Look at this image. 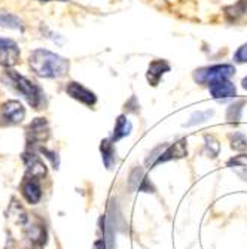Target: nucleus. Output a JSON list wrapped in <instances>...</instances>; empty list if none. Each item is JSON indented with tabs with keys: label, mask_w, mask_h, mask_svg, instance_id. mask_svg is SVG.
I'll use <instances>...</instances> for the list:
<instances>
[{
	"label": "nucleus",
	"mask_w": 247,
	"mask_h": 249,
	"mask_svg": "<svg viewBox=\"0 0 247 249\" xmlns=\"http://www.w3.org/2000/svg\"><path fill=\"white\" fill-rule=\"evenodd\" d=\"M234 61H237V63H247V43L241 45V47L235 51Z\"/></svg>",
	"instance_id": "obj_24"
},
{
	"label": "nucleus",
	"mask_w": 247,
	"mask_h": 249,
	"mask_svg": "<svg viewBox=\"0 0 247 249\" xmlns=\"http://www.w3.org/2000/svg\"><path fill=\"white\" fill-rule=\"evenodd\" d=\"M9 221L11 240H14L19 249H43L47 245V227L43 221L34 213H29L19 203L12 200L6 212Z\"/></svg>",
	"instance_id": "obj_1"
},
{
	"label": "nucleus",
	"mask_w": 247,
	"mask_h": 249,
	"mask_svg": "<svg viewBox=\"0 0 247 249\" xmlns=\"http://www.w3.org/2000/svg\"><path fill=\"white\" fill-rule=\"evenodd\" d=\"M228 167L235 172V175L247 182V152H241L240 155L232 157L231 160H228Z\"/></svg>",
	"instance_id": "obj_16"
},
{
	"label": "nucleus",
	"mask_w": 247,
	"mask_h": 249,
	"mask_svg": "<svg viewBox=\"0 0 247 249\" xmlns=\"http://www.w3.org/2000/svg\"><path fill=\"white\" fill-rule=\"evenodd\" d=\"M29 66L34 75L45 79H58L67 75L70 63L67 58L49 51L37 48L30 53Z\"/></svg>",
	"instance_id": "obj_3"
},
{
	"label": "nucleus",
	"mask_w": 247,
	"mask_h": 249,
	"mask_svg": "<svg viewBox=\"0 0 247 249\" xmlns=\"http://www.w3.org/2000/svg\"><path fill=\"white\" fill-rule=\"evenodd\" d=\"M2 82L9 87L11 89L19 96L24 97V100L36 110H40L47 106V96H45V91L42 89V87L39 84H36L34 81L19 75L16 71L14 69H5L3 75H2Z\"/></svg>",
	"instance_id": "obj_4"
},
{
	"label": "nucleus",
	"mask_w": 247,
	"mask_h": 249,
	"mask_svg": "<svg viewBox=\"0 0 247 249\" xmlns=\"http://www.w3.org/2000/svg\"><path fill=\"white\" fill-rule=\"evenodd\" d=\"M37 2H54V0H37ZM58 2H67V0H58Z\"/></svg>",
	"instance_id": "obj_27"
},
{
	"label": "nucleus",
	"mask_w": 247,
	"mask_h": 249,
	"mask_svg": "<svg viewBox=\"0 0 247 249\" xmlns=\"http://www.w3.org/2000/svg\"><path fill=\"white\" fill-rule=\"evenodd\" d=\"M230 143H231V148L234 151L247 152V138H246V134H243L240 131L231 133L230 134Z\"/></svg>",
	"instance_id": "obj_20"
},
{
	"label": "nucleus",
	"mask_w": 247,
	"mask_h": 249,
	"mask_svg": "<svg viewBox=\"0 0 247 249\" xmlns=\"http://www.w3.org/2000/svg\"><path fill=\"white\" fill-rule=\"evenodd\" d=\"M128 190L132 193H155V187L142 167H132L128 175Z\"/></svg>",
	"instance_id": "obj_11"
},
{
	"label": "nucleus",
	"mask_w": 247,
	"mask_h": 249,
	"mask_svg": "<svg viewBox=\"0 0 247 249\" xmlns=\"http://www.w3.org/2000/svg\"><path fill=\"white\" fill-rule=\"evenodd\" d=\"M244 106H246V100H238V102L230 105L228 109H227V121L231 123V124L240 123Z\"/></svg>",
	"instance_id": "obj_19"
},
{
	"label": "nucleus",
	"mask_w": 247,
	"mask_h": 249,
	"mask_svg": "<svg viewBox=\"0 0 247 249\" xmlns=\"http://www.w3.org/2000/svg\"><path fill=\"white\" fill-rule=\"evenodd\" d=\"M246 14H247V0H237L234 5H230L223 9L225 19L228 22H231V24L240 21Z\"/></svg>",
	"instance_id": "obj_15"
},
{
	"label": "nucleus",
	"mask_w": 247,
	"mask_h": 249,
	"mask_svg": "<svg viewBox=\"0 0 247 249\" xmlns=\"http://www.w3.org/2000/svg\"><path fill=\"white\" fill-rule=\"evenodd\" d=\"M204 148H206L207 157H210V158H216L220 152V143L212 134L204 136Z\"/></svg>",
	"instance_id": "obj_22"
},
{
	"label": "nucleus",
	"mask_w": 247,
	"mask_h": 249,
	"mask_svg": "<svg viewBox=\"0 0 247 249\" xmlns=\"http://www.w3.org/2000/svg\"><path fill=\"white\" fill-rule=\"evenodd\" d=\"M0 27L24 32V22H22V19L15 14L6 12V11H0Z\"/></svg>",
	"instance_id": "obj_18"
},
{
	"label": "nucleus",
	"mask_w": 247,
	"mask_h": 249,
	"mask_svg": "<svg viewBox=\"0 0 247 249\" xmlns=\"http://www.w3.org/2000/svg\"><path fill=\"white\" fill-rule=\"evenodd\" d=\"M188 155V141L185 138L179 139L173 143H161L155 146L149 155L146 157V166L153 169L155 166L171 161V160H181Z\"/></svg>",
	"instance_id": "obj_5"
},
{
	"label": "nucleus",
	"mask_w": 247,
	"mask_h": 249,
	"mask_svg": "<svg viewBox=\"0 0 247 249\" xmlns=\"http://www.w3.org/2000/svg\"><path fill=\"white\" fill-rule=\"evenodd\" d=\"M94 249H106V243L103 240H97L94 243Z\"/></svg>",
	"instance_id": "obj_26"
},
{
	"label": "nucleus",
	"mask_w": 247,
	"mask_h": 249,
	"mask_svg": "<svg viewBox=\"0 0 247 249\" xmlns=\"http://www.w3.org/2000/svg\"><path fill=\"white\" fill-rule=\"evenodd\" d=\"M214 112L213 110H198V112H194L191 115L189 121L183 124V127H194V125H198V124H203L206 123L207 120H210V117H213Z\"/></svg>",
	"instance_id": "obj_21"
},
{
	"label": "nucleus",
	"mask_w": 247,
	"mask_h": 249,
	"mask_svg": "<svg viewBox=\"0 0 247 249\" xmlns=\"http://www.w3.org/2000/svg\"><path fill=\"white\" fill-rule=\"evenodd\" d=\"M100 152H101V160L106 169H112L116 164V149L115 142L112 139H103L100 143Z\"/></svg>",
	"instance_id": "obj_14"
},
{
	"label": "nucleus",
	"mask_w": 247,
	"mask_h": 249,
	"mask_svg": "<svg viewBox=\"0 0 247 249\" xmlns=\"http://www.w3.org/2000/svg\"><path fill=\"white\" fill-rule=\"evenodd\" d=\"M19 58L21 51L18 43L12 39L0 37V66L5 67V69H9V67L18 64Z\"/></svg>",
	"instance_id": "obj_9"
},
{
	"label": "nucleus",
	"mask_w": 247,
	"mask_h": 249,
	"mask_svg": "<svg viewBox=\"0 0 247 249\" xmlns=\"http://www.w3.org/2000/svg\"><path fill=\"white\" fill-rule=\"evenodd\" d=\"M125 109H127L128 112H132V114H137V112L140 110V105H139L136 96H132V97L125 103Z\"/></svg>",
	"instance_id": "obj_25"
},
{
	"label": "nucleus",
	"mask_w": 247,
	"mask_h": 249,
	"mask_svg": "<svg viewBox=\"0 0 247 249\" xmlns=\"http://www.w3.org/2000/svg\"><path fill=\"white\" fill-rule=\"evenodd\" d=\"M22 158L27 164V170L21 180L19 191L29 205H37L42 198V179L47 176V166L34 154V149L26 151Z\"/></svg>",
	"instance_id": "obj_2"
},
{
	"label": "nucleus",
	"mask_w": 247,
	"mask_h": 249,
	"mask_svg": "<svg viewBox=\"0 0 247 249\" xmlns=\"http://www.w3.org/2000/svg\"><path fill=\"white\" fill-rule=\"evenodd\" d=\"M235 75V67L232 64H212L199 67L194 72V81L199 85H210L219 79H231Z\"/></svg>",
	"instance_id": "obj_6"
},
{
	"label": "nucleus",
	"mask_w": 247,
	"mask_h": 249,
	"mask_svg": "<svg viewBox=\"0 0 247 249\" xmlns=\"http://www.w3.org/2000/svg\"><path fill=\"white\" fill-rule=\"evenodd\" d=\"M51 136V128L47 118H34L26 128V138H27V145L29 149H34L36 146L45 143Z\"/></svg>",
	"instance_id": "obj_7"
},
{
	"label": "nucleus",
	"mask_w": 247,
	"mask_h": 249,
	"mask_svg": "<svg viewBox=\"0 0 247 249\" xmlns=\"http://www.w3.org/2000/svg\"><path fill=\"white\" fill-rule=\"evenodd\" d=\"M132 130V124L131 121L127 118V115H119L115 121V128H114V134H112V141L114 142H118L124 138H127V136H130Z\"/></svg>",
	"instance_id": "obj_17"
},
{
	"label": "nucleus",
	"mask_w": 247,
	"mask_h": 249,
	"mask_svg": "<svg viewBox=\"0 0 247 249\" xmlns=\"http://www.w3.org/2000/svg\"><path fill=\"white\" fill-rule=\"evenodd\" d=\"M66 93L67 96H70L73 100L91 107L97 103V96L94 91H91L89 88H86L85 85L76 82V81H70L66 84Z\"/></svg>",
	"instance_id": "obj_10"
},
{
	"label": "nucleus",
	"mask_w": 247,
	"mask_h": 249,
	"mask_svg": "<svg viewBox=\"0 0 247 249\" xmlns=\"http://www.w3.org/2000/svg\"><path fill=\"white\" fill-rule=\"evenodd\" d=\"M39 151L48 158L51 161V164L54 166V169H58V164H60V158H58V154L55 151H49L48 148H39Z\"/></svg>",
	"instance_id": "obj_23"
},
{
	"label": "nucleus",
	"mask_w": 247,
	"mask_h": 249,
	"mask_svg": "<svg viewBox=\"0 0 247 249\" xmlns=\"http://www.w3.org/2000/svg\"><path fill=\"white\" fill-rule=\"evenodd\" d=\"M209 87V93L216 100H227L237 96V88L231 82V79H219L212 82Z\"/></svg>",
	"instance_id": "obj_12"
},
{
	"label": "nucleus",
	"mask_w": 247,
	"mask_h": 249,
	"mask_svg": "<svg viewBox=\"0 0 247 249\" xmlns=\"http://www.w3.org/2000/svg\"><path fill=\"white\" fill-rule=\"evenodd\" d=\"M171 71V66L168 64L167 60H153L150 61L148 72H146V79L149 82V85L156 87L160 84V81L163 79V76L165 73H168Z\"/></svg>",
	"instance_id": "obj_13"
},
{
	"label": "nucleus",
	"mask_w": 247,
	"mask_h": 249,
	"mask_svg": "<svg viewBox=\"0 0 247 249\" xmlns=\"http://www.w3.org/2000/svg\"><path fill=\"white\" fill-rule=\"evenodd\" d=\"M26 118V107L19 100H8L0 106V127H9L22 123Z\"/></svg>",
	"instance_id": "obj_8"
}]
</instances>
